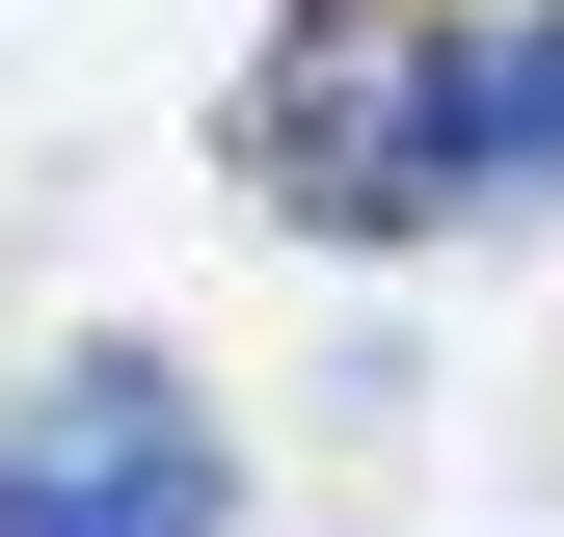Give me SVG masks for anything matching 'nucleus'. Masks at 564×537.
Wrapping results in <instances>:
<instances>
[{
  "label": "nucleus",
  "mask_w": 564,
  "mask_h": 537,
  "mask_svg": "<svg viewBox=\"0 0 564 537\" xmlns=\"http://www.w3.org/2000/svg\"><path fill=\"white\" fill-rule=\"evenodd\" d=\"M457 162H484V216H538V188H564V0L457 28Z\"/></svg>",
  "instance_id": "nucleus-3"
},
{
  "label": "nucleus",
  "mask_w": 564,
  "mask_h": 537,
  "mask_svg": "<svg viewBox=\"0 0 564 537\" xmlns=\"http://www.w3.org/2000/svg\"><path fill=\"white\" fill-rule=\"evenodd\" d=\"M0 537H242V430L188 350H28L0 376Z\"/></svg>",
  "instance_id": "nucleus-2"
},
{
  "label": "nucleus",
  "mask_w": 564,
  "mask_h": 537,
  "mask_svg": "<svg viewBox=\"0 0 564 537\" xmlns=\"http://www.w3.org/2000/svg\"><path fill=\"white\" fill-rule=\"evenodd\" d=\"M242 188H269L296 242H349V268L457 242V216H484V162H457V28H431V0H269V54H242Z\"/></svg>",
  "instance_id": "nucleus-1"
}]
</instances>
